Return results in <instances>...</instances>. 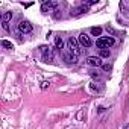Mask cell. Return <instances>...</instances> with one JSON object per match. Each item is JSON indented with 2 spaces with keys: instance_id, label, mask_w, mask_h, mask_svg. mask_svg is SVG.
<instances>
[{
  "instance_id": "6da1fadb",
  "label": "cell",
  "mask_w": 129,
  "mask_h": 129,
  "mask_svg": "<svg viewBox=\"0 0 129 129\" xmlns=\"http://www.w3.org/2000/svg\"><path fill=\"white\" fill-rule=\"evenodd\" d=\"M67 49H69V52H70L72 55L78 56V55L81 53V46H79V40H76V38L70 37V38L67 40Z\"/></svg>"
},
{
  "instance_id": "7a4b0ae2",
  "label": "cell",
  "mask_w": 129,
  "mask_h": 129,
  "mask_svg": "<svg viewBox=\"0 0 129 129\" xmlns=\"http://www.w3.org/2000/svg\"><path fill=\"white\" fill-rule=\"evenodd\" d=\"M114 38L112 37H100L97 41H96V46L102 50V49H109V47H112L114 46Z\"/></svg>"
},
{
  "instance_id": "3957f363",
  "label": "cell",
  "mask_w": 129,
  "mask_h": 129,
  "mask_svg": "<svg viewBox=\"0 0 129 129\" xmlns=\"http://www.w3.org/2000/svg\"><path fill=\"white\" fill-rule=\"evenodd\" d=\"M18 29H20L21 34H30L32 32V24L29 21H26V20H21L18 23Z\"/></svg>"
},
{
  "instance_id": "277c9868",
  "label": "cell",
  "mask_w": 129,
  "mask_h": 129,
  "mask_svg": "<svg viewBox=\"0 0 129 129\" xmlns=\"http://www.w3.org/2000/svg\"><path fill=\"white\" fill-rule=\"evenodd\" d=\"M41 49V52H43V58H44V61L46 62H52L53 61V53H52V50H50V47H47V46H41L40 47Z\"/></svg>"
},
{
  "instance_id": "5b68a950",
  "label": "cell",
  "mask_w": 129,
  "mask_h": 129,
  "mask_svg": "<svg viewBox=\"0 0 129 129\" xmlns=\"http://www.w3.org/2000/svg\"><path fill=\"white\" fill-rule=\"evenodd\" d=\"M78 40H79V44H81V46H84V47H90V46L93 44L91 38H90V37H88L87 34H81Z\"/></svg>"
},
{
  "instance_id": "8992f818",
  "label": "cell",
  "mask_w": 129,
  "mask_h": 129,
  "mask_svg": "<svg viewBox=\"0 0 129 129\" xmlns=\"http://www.w3.org/2000/svg\"><path fill=\"white\" fill-rule=\"evenodd\" d=\"M87 64L91 67H100L102 66V59L99 56H88L87 58Z\"/></svg>"
},
{
  "instance_id": "52a82bcc",
  "label": "cell",
  "mask_w": 129,
  "mask_h": 129,
  "mask_svg": "<svg viewBox=\"0 0 129 129\" xmlns=\"http://www.w3.org/2000/svg\"><path fill=\"white\" fill-rule=\"evenodd\" d=\"M56 2H44L41 5V12H52L55 8H56Z\"/></svg>"
},
{
  "instance_id": "ba28073f",
  "label": "cell",
  "mask_w": 129,
  "mask_h": 129,
  "mask_svg": "<svg viewBox=\"0 0 129 129\" xmlns=\"http://www.w3.org/2000/svg\"><path fill=\"white\" fill-rule=\"evenodd\" d=\"M87 11V6H79V8H75L72 9V15H78V14H82Z\"/></svg>"
},
{
  "instance_id": "9c48e42d",
  "label": "cell",
  "mask_w": 129,
  "mask_h": 129,
  "mask_svg": "<svg viewBox=\"0 0 129 129\" xmlns=\"http://www.w3.org/2000/svg\"><path fill=\"white\" fill-rule=\"evenodd\" d=\"M11 18H12V12H5L2 15V23H8Z\"/></svg>"
},
{
  "instance_id": "30bf717a",
  "label": "cell",
  "mask_w": 129,
  "mask_h": 129,
  "mask_svg": "<svg viewBox=\"0 0 129 129\" xmlns=\"http://www.w3.org/2000/svg\"><path fill=\"white\" fill-rule=\"evenodd\" d=\"M91 34H93L94 37H100V34H102V27H99V26L91 27Z\"/></svg>"
},
{
  "instance_id": "8fae6325",
  "label": "cell",
  "mask_w": 129,
  "mask_h": 129,
  "mask_svg": "<svg viewBox=\"0 0 129 129\" xmlns=\"http://www.w3.org/2000/svg\"><path fill=\"white\" fill-rule=\"evenodd\" d=\"M64 58H66V61H67V62H73V64H76V62H78V61H76V56H75V55H72V53H70V55H66Z\"/></svg>"
},
{
  "instance_id": "7c38bea8",
  "label": "cell",
  "mask_w": 129,
  "mask_h": 129,
  "mask_svg": "<svg viewBox=\"0 0 129 129\" xmlns=\"http://www.w3.org/2000/svg\"><path fill=\"white\" fill-rule=\"evenodd\" d=\"M55 44H56V47H58V49H62V46H64L62 38H61V37H56V38H55Z\"/></svg>"
},
{
  "instance_id": "4fadbf2b",
  "label": "cell",
  "mask_w": 129,
  "mask_h": 129,
  "mask_svg": "<svg viewBox=\"0 0 129 129\" xmlns=\"http://www.w3.org/2000/svg\"><path fill=\"white\" fill-rule=\"evenodd\" d=\"M2 46L6 47V49H12V43H9V41H6V40H2Z\"/></svg>"
},
{
  "instance_id": "5bb4252c",
  "label": "cell",
  "mask_w": 129,
  "mask_h": 129,
  "mask_svg": "<svg viewBox=\"0 0 129 129\" xmlns=\"http://www.w3.org/2000/svg\"><path fill=\"white\" fill-rule=\"evenodd\" d=\"M100 56L108 58V56H109V50H108V49H102V50H100Z\"/></svg>"
},
{
  "instance_id": "9a60e30c",
  "label": "cell",
  "mask_w": 129,
  "mask_h": 129,
  "mask_svg": "<svg viewBox=\"0 0 129 129\" xmlns=\"http://www.w3.org/2000/svg\"><path fill=\"white\" fill-rule=\"evenodd\" d=\"M49 85H50V84H49L47 81H44V82H41V88H43V90H46V88H49Z\"/></svg>"
},
{
  "instance_id": "2e32d148",
  "label": "cell",
  "mask_w": 129,
  "mask_h": 129,
  "mask_svg": "<svg viewBox=\"0 0 129 129\" xmlns=\"http://www.w3.org/2000/svg\"><path fill=\"white\" fill-rule=\"evenodd\" d=\"M103 70H105V72H109V70H111V66H109V64H105V66H103Z\"/></svg>"
},
{
  "instance_id": "e0dca14e",
  "label": "cell",
  "mask_w": 129,
  "mask_h": 129,
  "mask_svg": "<svg viewBox=\"0 0 129 129\" xmlns=\"http://www.w3.org/2000/svg\"><path fill=\"white\" fill-rule=\"evenodd\" d=\"M2 27H3L5 30H8V29H9V24H8V23H2Z\"/></svg>"
},
{
  "instance_id": "ac0fdd59",
  "label": "cell",
  "mask_w": 129,
  "mask_h": 129,
  "mask_svg": "<svg viewBox=\"0 0 129 129\" xmlns=\"http://www.w3.org/2000/svg\"><path fill=\"white\" fill-rule=\"evenodd\" d=\"M106 29H108V32H111L112 35H115V30H114L112 27H109V26H106Z\"/></svg>"
},
{
  "instance_id": "d6986e66",
  "label": "cell",
  "mask_w": 129,
  "mask_h": 129,
  "mask_svg": "<svg viewBox=\"0 0 129 129\" xmlns=\"http://www.w3.org/2000/svg\"><path fill=\"white\" fill-rule=\"evenodd\" d=\"M124 129H129V123H127V124H126V126H124Z\"/></svg>"
}]
</instances>
